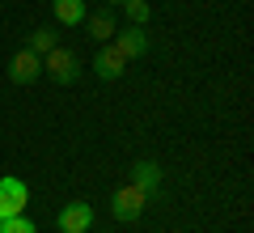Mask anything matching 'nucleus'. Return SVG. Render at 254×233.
<instances>
[{"mask_svg": "<svg viewBox=\"0 0 254 233\" xmlns=\"http://www.w3.org/2000/svg\"><path fill=\"white\" fill-rule=\"evenodd\" d=\"M43 72L55 85H72L76 77H81V60H76V51H68V47H51V51L43 55Z\"/></svg>", "mask_w": 254, "mask_h": 233, "instance_id": "nucleus-1", "label": "nucleus"}, {"mask_svg": "<svg viewBox=\"0 0 254 233\" xmlns=\"http://www.w3.org/2000/svg\"><path fill=\"white\" fill-rule=\"evenodd\" d=\"M148 191L144 187H136V182H127V187H119L115 191V199H110V212H115V221H140L144 216V208H148Z\"/></svg>", "mask_w": 254, "mask_h": 233, "instance_id": "nucleus-2", "label": "nucleus"}, {"mask_svg": "<svg viewBox=\"0 0 254 233\" xmlns=\"http://www.w3.org/2000/svg\"><path fill=\"white\" fill-rule=\"evenodd\" d=\"M26 204H30V187L21 178H13V174H0V221L26 212Z\"/></svg>", "mask_w": 254, "mask_h": 233, "instance_id": "nucleus-3", "label": "nucleus"}, {"mask_svg": "<svg viewBox=\"0 0 254 233\" xmlns=\"http://www.w3.org/2000/svg\"><path fill=\"white\" fill-rule=\"evenodd\" d=\"M38 77H43V55H34L30 47H21L9 60V81L13 85H34Z\"/></svg>", "mask_w": 254, "mask_h": 233, "instance_id": "nucleus-4", "label": "nucleus"}, {"mask_svg": "<svg viewBox=\"0 0 254 233\" xmlns=\"http://www.w3.org/2000/svg\"><path fill=\"white\" fill-rule=\"evenodd\" d=\"M55 225H60V233H89L93 229V204H64L60 216H55Z\"/></svg>", "mask_w": 254, "mask_h": 233, "instance_id": "nucleus-5", "label": "nucleus"}, {"mask_svg": "<svg viewBox=\"0 0 254 233\" xmlns=\"http://www.w3.org/2000/svg\"><path fill=\"white\" fill-rule=\"evenodd\" d=\"M110 43L119 47V55H123V60H140V55L148 51V34H144V26L115 30V38H110Z\"/></svg>", "mask_w": 254, "mask_h": 233, "instance_id": "nucleus-6", "label": "nucleus"}, {"mask_svg": "<svg viewBox=\"0 0 254 233\" xmlns=\"http://www.w3.org/2000/svg\"><path fill=\"white\" fill-rule=\"evenodd\" d=\"M123 68H127V60L119 55V47H115V43H102V51L93 55V72H98L102 81H119Z\"/></svg>", "mask_w": 254, "mask_h": 233, "instance_id": "nucleus-7", "label": "nucleus"}, {"mask_svg": "<svg viewBox=\"0 0 254 233\" xmlns=\"http://www.w3.org/2000/svg\"><path fill=\"white\" fill-rule=\"evenodd\" d=\"M85 30H89L93 38H98V43H110V38H115V13L110 9H98V13H85V21H81Z\"/></svg>", "mask_w": 254, "mask_h": 233, "instance_id": "nucleus-8", "label": "nucleus"}, {"mask_svg": "<svg viewBox=\"0 0 254 233\" xmlns=\"http://www.w3.org/2000/svg\"><path fill=\"white\" fill-rule=\"evenodd\" d=\"M127 182H136V187H144L148 195H153V191H161V165H157V161H136Z\"/></svg>", "mask_w": 254, "mask_h": 233, "instance_id": "nucleus-9", "label": "nucleus"}, {"mask_svg": "<svg viewBox=\"0 0 254 233\" xmlns=\"http://www.w3.org/2000/svg\"><path fill=\"white\" fill-rule=\"evenodd\" d=\"M51 13L60 26H81L85 21V0H51Z\"/></svg>", "mask_w": 254, "mask_h": 233, "instance_id": "nucleus-10", "label": "nucleus"}, {"mask_svg": "<svg viewBox=\"0 0 254 233\" xmlns=\"http://www.w3.org/2000/svg\"><path fill=\"white\" fill-rule=\"evenodd\" d=\"M30 51L34 55H47L51 47H60V34H55V26H38V30H30Z\"/></svg>", "mask_w": 254, "mask_h": 233, "instance_id": "nucleus-11", "label": "nucleus"}, {"mask_svg": "<svg viewBox=\"0 0 254 233\" xmlns=\"http://www.w3.org/2000/svg\"><path fill=\"white\" fill-rule=\"evenodd\" d=\"M119 9H127L131 26H148V17H153V9H148V0H123Z\"/></svg>", "mask_w": 254, "mask_h": 233, "instance_id": "nucleus-12", "label": "nucleus"}, {"mask_svg": "<svg viewBox=\"0 0 254 233\" xmlns=\"http://www.w3.org/2000/svg\"><path fill=\"white\" fill-rule=\"evenodd\" d=\"M0 233H38V229H34V221L26 212H17V216H4L0 221Z\"/></svg>", "mask_w": 254, "mask_h": 233, "instance_id": "nucleus-13", "label": "nucleus"}, {"mask_svg": "<svg viewBox=\"0 0 254 233\" xmlns=\"http://www.w3.org/2000/svg\"><path fill=\"white\" fill-rule=\"evenodd\" d=\"M106 4H110V9H115V4H123V0H106Z\"/></svg>", "mask_w": 254, "mask_h": 233, "instance_id": "nucleus-14", "label": "nucleus"}]
</instances>
